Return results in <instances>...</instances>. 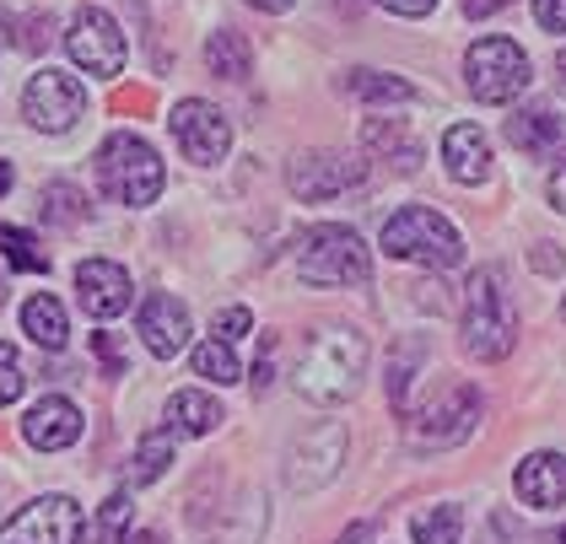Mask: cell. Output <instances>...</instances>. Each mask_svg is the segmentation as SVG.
Masks as SVG:
<instances>
[{"mask_svg":"<svg viewBox=\"0 0 566 544\" xmlns=\"http://www.w3.org/2000/svg\"><path fill=\"white\" fill-rule=\"evenodd\" d=\"M367 373V335L356 329H318L297 356V394L313 405H340Z\"/></svg>","mask_w":566,"mask_h":544,"instance_id":"cell-1","label":"cell"},{"mask_svg":"<svg viewBox=\"0 0 566 544\" xmlns=\"http://www.w3.org/2000/svg\"><path fill=\"white\" fill-rule=\"evenodd\" d=\"M518 345V313L496 270H475L464 292V351L475 362H502Z\"/></svg>","mask_w":566,"mask_h":544,"instance_id":"cell-2","label":"cell"},{"mask_svg":"<svg viewBox=\"0 0 566 544\" xmlns=\"http://www.w3.org/2000/svg\"><path fill=\"white\" fill-rule=\"evenodd\" d=\"M97 184H103L108 200H119V206H151V200L163 195L168 172H163L157 151H151L140 135L119 129V135H108V140L97 146Z\"/></svg>","mask_w":566,"mask_h":544,"instance_id":"cell-3","label":"cell"},{"mask_svg":"<svg viewBox=\"0 0 566 544\" xmlns=\"http://www.w3.org/2000/svg\"><path fill=\"white\" fill-rule=\"evenodd\" d=\"M297 275L307 286H361L373 275V259L350 227L324 221V227H307L297 243Z\"/></svg>","mask_w":566,"mask_h":544,"instance_id":"cell-4","label":"cell"},{"mask_svg":"<svg viewBox=\"0 0 566 544\" xmlns=\"http://www.w3.org/2000/svg\"><path fill=\"white\" fill-rule=\"evenodd\" d=\"M384 253L389 259H410V264H427V270H453L464 259V243L448 227V216H437L432 206H405L384 221Z\"/></svg>","mask_w":566,"mask_h":544,"instance_id":"cell-5","label":"cell"},{"mask_svg":"<svg viewBox=\"0 0 566 544\" xmlns=\"http://www.w3.org/2000/svg\"><path fill=\"white\" fill-rule=\"evenodd\" d=\"M464 82L480 103H513L528 86V54L513 39H480L464 54Z\"/></svg>","mask_w":566,"mask_h":544,"instance_id":"cell-6","label":"cell"},{"mask_svg":"<svg viewBox=\"0 0 566 544\" xmlns=\"http://www.w3.org/2000/svg\"><path fill=\"white\" fill-rule=\"evenodd\" d=\"M65 49H71V60L87 71V76H119L125 71V33H119V22L103 11V6H82L76 17H71V33H65Z\"/></svg>","mask_w":566,"mask_h":544,"instance_id":"cell-7","label":"cell"},{"mask_svg":"<svg viewBox=\"0 0 566 544\" xmlns=\"http://www.w3.org/2000/svg\"><path fill=\"white\" fill-rule=\"evenodd\" d=\"M475 420H480L475 388H464V383H459V388H442L432 405L410 420V448H421V453H427V448H432V453L437 448H459V442L475 431Z\"/></svg>","mask_w":566,"mask_h":544,"instance_id":"cell-8","label":"cell"},{"mask_svg":"<svg viewBox=\"0 0 566 544\" xmlns=\"http://www.w3.org/2000/svg\"><path fill=\"white\" fill-rule=\"evenodd\" d=\"M82 529H87V517L71 496H39L6 517L0 544H82Z\"/></svg>","mask_w":566,"mask_h":544,"instance_id":"cell-9","label":"cell"},{"mask_svg":"<svg viewBox=\"0 0 566 544\" xmlns=\"http://www.w3.org/2000/svg\"><path fill=\"white\" fill-rule=\"evenodd\" d=\"M22 114H28V125H39L44 135H65L87 114V86L76 82V76H65V71H49L44 65L39 76H28Z\"/></svg>","mask_w":566,"mask_h":544,"instance_id":"cell-10","label":"cell"},{"mask_svg":"<svg viewBox=\"0 0 566 544\" xmlns=\"http://www.w3.org/2000/svg\"><path fill=\"white\" fill-rule=\"evenodd\" d=\"M168 125H174L178 151L189 163H200V168H217L221 157H227V146H232L227 114H221L217 103H200V97H184L174 114H168Z\"/></svg>","mask_w":566,"mask_h":544,"instance_id":"cell-11","label":"cell"},{"mask_svg":"<svg viewBox=\"0 0 566 544\" xmlns=\"http://www.w3.org/2000/svg\"><path fill=\"white\" fill-rule=\"evenodd\" d=\"M286 184H292V195L297 200H335V195H346L350 184H361V163H350L340 151H303L292 168H286Z\"/></svg>","mask_w":566,"mask_h":544,"instance_id":"cell-12","label":"cell"},{"mask_svg":"<svg viewBox=\"0 0 566 544\" xmlns=\"http://www.w3.org/2000/svg\"><path fill=\"white\" fill-rule=\"evenodd\" d=\"M340 463H346V426H335V420H324V426H313L303 431V442L292 448V485L297 491H313V485H324V480H335L340 474Z\"/></svg>","mask_w":566,"mask_h":544,"instance_id":"cell-13","label":"cell"},{"mask_svg":"<svg viewBox=\"0 0 566 544\" xmlns=\"http://www.w3.org/2000/svg\"><path fill=\"white\" fill-rule=\"evenodd\" d=\"M130 296H135L130 270L114 264V259H87L76 270V302H82L87 318H119L130 307Z\"/></svg>","mask_w":566,"mask_h":544,"instance_id":"cell-14","label":"cell"},{"mask_svg":"<svg viewBox=\"0 0 566 544\" xmlns=\"http://www.w3.org/2000/svg\"><path fill=\"white\" fill-rule=\"evenodd\" d=\"M140 339H146V351H151L157 362H174L178 351L189 345V307L174 302L168 292L146 296V302H140Z\"/></svg>","mask_w":566,"mask_h":544,"instance_id":"cell-15","label":"cell"},{"mask_svg":"<svg viewBox=\"0 0 566 544\" xmlns=\"http://www.w3.org/2000/svg\"><path fill=\"white\" fill-rule=\"evenodd\" d=\"M22 437L39 448V453H60V448H76L82 442V410L71 405V399H60V394H49L39 399L28 420H22Z\"/></svg>","mask_w":566,"mask_h":544,"instance_id":"cell-16","label":"cell"},{"mask_svg":"<svg viewBox=\"0 0 566 544\" xmlns=\"http://www.w3.org/2000/svg\"><path fill=\"white\" fill-rule=\"evenodd\" d=\"M513 491H518V502L539 506V512L566 506V453H534V459H523L518 474H513Z\"/></svg>","mask_w":566,"mask_h":544,"instance_id":"cell-17","label":"cell"},{"mask_svg":"<svg viewBox=\"0 0 566 544\" xmlns=\"http://www.w3.org/2000/svg\"><path fill=\"white\" fill-rule=\"evenodd\" d=\"M442 163L453 184H485L491 178V140L480 125H453L442 135Z\"/></svg>","mask_w":566,"mask_h":544,"instance_id":"cell-18","label":"cell"},{"mask_svg":"<svg viewBox=\"0 0 566 544\" xmlns=\"http://www.w3.org/2000/svg\"><path fill=\"white\" fill-rule=\"evenodd\" d=\"M507 140L528 157H556L566 146V119H556L551 108H523L507 119Z\"/></svg>","mask_w":566,"mask_h":544,"instance_id":"cell-19","label":"cell"},{"mask_svg":"<svg viewBox=\"0 0 566 544\" xmlns=\"http://www.w3.org/2000/svg\"><path fill=\"white\" fill-rule=\"evenodd\" d=\"M206 65H211L217 76H227V82H243V76L254 71V49H249V39H243V33L221 28V33H211V39H206Z\"/></svg>","mask_w":566,"mask_h":544,"instance_id":"cell-20","label":"cell"},{"mask_svg":"<svg viewBox=\"0 0 566 544\" xmlns=\"http://www.w3.org/2000/svg\"><path fill=\"white\" fill-rule=\"evenodd\" d=\"M22 329L33 335V345H44V351H60L65 335H71V329H65V307H60L49 292H39L28 307H22Z\"/></svg>","mask_w":566,"mask_h":544,"instance_id":"cell-21","label":"cell"},{"mask_svg":"<svg viewBox=\"0 0 566 544\" xmlns=\"http://www.w3.org/2000/svg\"><path fill=\"white\" fill-rule=\"evenodd\" d=\"M168 420H174L184 437H206V431H217L227 416H221V405L211 399V394H174Z\"/></svg>","mask_w":566,"mask_h":544,"instance_id":"cell-22","label":"cell"},{"mask_svg":"<svg viewBox=\"0 0 566 544\" xmlns=\"http://www.w3.org/2000/svg\"><path fill=\"white\" fill-rule=\"evenodd\" d=\"M361 140H367V151H378V157H394V168H399V172H416V163H421V146H416V140H405V129H399V125L367 119Z\"/></svg>","mask_w":566,"mask_h":544,"instance_id":"cell-23","label":"cell"},{"mask_svg":"<svg viewBox=\"0 0 566 544\" xmlns=\"http://www.w3.org/2000/svg\"><path fill=\"white\" fill-rule=\"evenodd\" d=\"M39 210H44L49 227H76V221H87V195L76 184L54 178V184H44V195H39Z\"/></svg>","mask_w":566,"mask_h":544,"instance_id":"cell-24","label":"cell"},{"mask_svg":"<svg viewBox=\"0 0 566 544\" xmlns=\"http://www.w3.org/2000/svg\"><path fill=\"white\" fill-rule=\"evenodd\" d=\"M168 463H174V431H151V437H140V448H135V459H130V485L163 480Z\"/></svg>","mask_w":566,"mask_h":544,"instance_id":"cell-25","label":"cell"},{"mask_svg":"<svg viewBox=\"0 0 566 544\" xmlns=\"http://www.w3.org/2000/svg\"><path fill=\"white\" fill-rule=\"evenodd\" d=\"M459 534H464V512L448 502L416 512V523H410V540L416 544H459Z\"/></svg>","mask_w":566,"mask_h":544,"instance_id":"cell-26","label":"cell"},{"mask_svg":"<svg viewBox=\"0 0 566 544\" xmlns=\"http://www.w3.org/2000/svg\"><path fill=\"white\" fill-rule=\"evenodd\" d=\"M346 92L367 97V103H410L416 97L405 76H384V71H346Z\"/></svg>","mask_w":566,"mask_h":544,"instance_id":"cell-27","label":"cell"},{"mask_svg":"<svg viewBox=\"0 0 566 544\" xmlns=\"http://www.w3.org/2000/svg\"><path fill=\"white\" fill-rule=\"evenodd\" d=\"M0 253L11 259V270L49 275V253L39 249V238H33V232H22V227H0Z\"/></svg>","mask_w":566,"mask_h":544,"instance_id":"cell-28","label":"cell"},{"mask_svg":"<svg viewBox=\"0 0 566 544\" xmlns=\"http://www.w3.org/2000/svg\"><path fill=\"white\" fill-rule=\"evenodd\" d=\"M195 373L211 377V383H238V356H232V339L211 335L206 345H195Z\"/></svg>","mask_w":566,"mask_h":544,"instance_id":"cell-29","label":"cell"},{"mask_svg":"<svg viewBox=\"0 0 566 544\" xmlns=\"http://www.w3.org/2000/svg\"><path fill=\"white\" fill-rule=\"evenodd\" d=\"M22 388H28V373H22V362H17V345H6V339H0V410H6V405H17V399H22Z\"/></svg>","mask_w":566,"mask_h":544,"instance_id":"cell-30","label":"cell"},{"mask_svg":"<svg viewBox=\"0 0 566 544\" xmlns=\"http://www.w3.org/2000/svg\"><path fill=\"white\" fill-rule=\"evenodd\" d=\"M130 529V496L119 491V496H108L103 502V517H97V534H103V544H114L119 534Z\"/></svg>","mask_w":566,"mask_h":544,"instance_id":"cell-31","label":"cell"},{"mask_svg":"<svg viewBox=\"0 0 566 544\" xmlns=\"http://www.w3.org/2000/svg\"><path fill=\"white\" fill-rule=\"evenodd\" d=\"M534 22L545 33H566V0H534Z\"/></svg>","mask_w":566,"mask_h":544,"instance_id":"cell-32","label":"cell"},{"mask_svg":"<svg viewBox=\"0 0 566 544\" xmlns=\"http://www.w3.org/2000/svg\"><path fill=\"white\" fill-rule=\"evenodd\" d=\"M249 324H254V318H249V307H227V313L217 318V335L238 339V335H249Z\"/></svg>","mask_w":566,"mask_h":544,"instance_id":"cell-33","label":"cell"},{"mask_svg":"<svg viewBox=\"0 0 566 544\" xmlns=\"http://www.w3.org/2000/svg\"><path fill=\"white\" fill-rule=\"evenodd\" d=\"M378 6H389L394 17H427L437 0H378Z\"/></svg>","mask_w":566,"mask_h":544,"instance_id":"cell-34","label":"cell"},{"mask_svg":"<svg viewBox=\"0 0 566 544\" xmlns=\"http://www.w3.org/2000/svg\"><path fill=\"white\" fill-rule=\"evenodd\" d=\"M545 195H551V206H556V210H562V216H566V163H562V168H556V172H551V184H545Z\"/></svg>","mask_w":566,"mask_h":544,"instance_id":"cell-35","label":"cell"},{"mask_svg":"<svg viewBox=\"0 0 566 544\" xmlns=\"http://www.w3.org/2000/svg\"><path fill=\"white\" fill-rule=\"evenodd\" d=\"M464 6V17H491V11H502L507 0H459Z\"/></svg>","mask_w":566,"mask_h":544,"instance_id":"cell-36","label":"cell"},{"mask_svg":"<svg viewBox=\"0 0 566 544\" xmlns=\"http://www.w3.org/2000/svg\"><path fill=\"white\" fill-rule=\"evenodd\" d=\"M249 6H260V11H292L297 0H249Z\"/></svg>","mask_w":566,"mask_h":544,"instance_id":"cell-37","label":"cell"},{"mask_svg":"<svg viewBox=\"0 0 566 544\" xmlns=\"http://www.w3.org/2000/svg\"><path fill=\"white\" fill-rule=\"evenodd\" d=\"M11 189V163H0V195Z\"/></svg>","mask_w":566,"mask_h":544,"instance_id":"cell-38","label":"cell"},{"mask_svg":"<svg viewBox=\"0 0 566 544\" xmlns=\"http://www.w3.org/2000/svg\"><path fill=\"white\" fill-rule=\"evenodd\" d=\"M119 544H157L151 534H135V540H119Z\"/></svg>","mask_w":566,"mask_h":544,"instance_id":"cell-39","label":"cell"},{"mask_svg":"<svg viewBox=\"0 0 566 544\" xmlns=\"http://www.w3.org/2000/svg\"><path fill=\"white\" fill-rule=\"evenodd\" d=\"M562 82H566V49H562Z\"/></svg>","mask_w":566,"mask_h":544,"instance_id":"cell-40","label":"cell"},{"mask_svg":"<svg viewBox=\"0 0 566 544\" xmlns=\"http://www.w3.org/2000/svg\"><path fill=\"white\" fill-rule=\"evenodd\" d=\"M0 307H6V281H0Z\"/></svg>","mask_w":566,"mask_h":544,"instance_id":"cell-41","label":"cell"},{"mask_svg":"<svg viewBox=\"0 0 566 544\" xmlns=\"http://www.w3.org/2000/svg\"><path fill=\"white\" fill-rule=\"evenodd\" d=\"M562 318H566V302H562Z\"/></svg>","mask_w":566,"mask_h":544,"instance_id":"cell-42","label":"cell"},{"mask_svg":"<svg viewBox=\"0 0 566 544\" xmlns=\"http://www.w3.org/2000/svg\"><path fill=\"white\" fill-rule=\"evenodd\" d=\"M562 544H566V529H562Z\"/></svg>","mask_w":566,"mask_h":544,"instance_id":"cell-43","label":"cell"}]
</instances>
